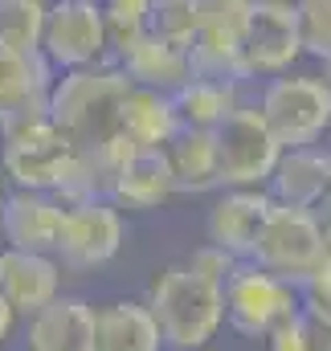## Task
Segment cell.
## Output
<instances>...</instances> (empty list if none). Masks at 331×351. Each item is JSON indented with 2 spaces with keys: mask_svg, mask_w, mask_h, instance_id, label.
Masks as SVG:
<instances>
[{
  "mask_svg": "<svg viewBox=\"0 0 331 351\" xmlns=\"http://www.w3.org/2000/svg\"><path fill=\"white\" fill-rule=\"evenodd\" d=\"M131 82L123 78V70L106 62L86 70H66L49 86L45 114L78 152H98L111 139H119V106Z\"/></svg>",
  "mask_w": 331,
  "mask_h": 351,
  "instance_id": "cell-1",
  "label": "cell"
},
{
  "mask_svg": "<svg viewBox=\"0 0 331 351\" xmlns=\"http://www.w3.org/2000/svg\"><path fill=\"white\" fill-rule=\"evenodd\" d=\"M82 164V152L54 127L45 110L21 114L0 127V172L12 188L62 196Z\"/></svg>",
  "mask_w": 331,
  "mask_h": 351,
  "instance_id": "cell-2",
  "label": "cell"
},
{
  "mask_svg": "<svg viewBox=\"0 0 331 351\" xmlns=\"http://www.w3.org/2000/svg\"><path fill=\"white\" fill-rule=\"evenodd\" d=\"M148 311L172 351H201L225 327V298L221 286L205 282L188 265H168L156 274L148 290Z\"/></svg>",
  "mask_w": 331,
  "mask_h": 351,
  "instance_id": "cell-3",
  "label": "cell"
},
{
  "mask_svg": "<svg viewBox=\"0 0 331 351\" xmlns=\"http://www.w3.org/2000/svg\"><path fill=\"white\" fill-rule=\"evenodd\" d=\"M253 106L282 147H311L331 131V86L319 74H274Z\"/></svg>",
  "mask_w": 331,
  "mask_h": 351,
  "instance_id": "cell-4",
  "label": "cell"
},
{
  "mask_svg": "<svg viewBox=\"0 0 331 351\" xmlns=\"http://www.w3.org/2000/svg\"><path fill=\"white\" fill-rule=\"evenodd\" d=\"M319 254H323V229L315 221V208H295V204L270 200L246 262L299 286L311 274V265L319 262Z\"/></svg>",
  "mask_w": 331,
  "mask_h": 351,
  "instance_id": "cell-5",
  "label": "cell"
},
{
  "mask_svg": "<svg viewBox=\"0 0 331 351\" xmlns=\"http://www.w3.org/2000/svg\"><path fill=\"white\" fill-rule=\"evenodd\" d=\"M217 143V180L221 188H266V180L274 172L282 143L274 139V131L266 127L258 106H233L221 127L213 131Z\"/></svg>",
  "mask_w": 331,
  "mask_h": 351,
  "instance_id": "cell-6",
  "label": "cell"
},
{
  "mask_svg": "<svg viewBox=\"0 0 331 351\" xmlns=\"http://www.w3.org/2000/svg\"><path fill=\"white\" fill-rule=\"evenodd\" d=\"M221 298H225V323L249 339H266L282 319H290L303 306L299 286L274 278L253 262L233 265V274L221 286Z\"/></svg>",
  "mask_w": 331,
  "mask_h": 351,
  "instance_id": "cell-7",
  "label": "cell"
},
{
  "mask_svg": "<svg viewBox=\"0 0 331 351\" xmlns=\"http://www.w3.org/2000/svg\"><path fill=\"white\" fill-rule=\"evenodd\" d=\"M54 74L66 70H86L106 62L111 41H106V25L98 4L90 0H54L45 12V29H41V49H37Z\"/></svg>",
  "mask_w": 331,
  "mask_h": 351,
  "instance_id": "cell-8",
  "label": "cell"
},
{
  "mask_svg": "<svg viewBox=\"0 0 331 351\" xmlns=\"http://www.w3.org/2000/svg\"><path fill=\"white\" fill-rule=\"evenodd\" d=\"M119 250H123V213L106 196L66 204L54 245V258L62 269H98L115 262Z\"/></svg>",
  "mask_w": 331,
  "mask_h": 351,
  "instance_id": "cell-9",
  "label": "cell"
},
{
  "mask_svg": "<svg viewBox=\"0 0 331 351\" xmlns=\"http://www.w3.org/2000/svg\"><path fill=\"white\" fill-rule=\"evenodd\" d=\"M253 0H196V37L188 45L192 74L242 82V37Z\"/></svg>",
  "mask_w": 331,
  "mask_h": 351,
  "instance_id": "cell-10",
  "label": "cell"
},
{
  "mask_svg": "<svg viewBox=\"0 0 331 351\" xmlns=\"http://www.w3.org/2000/svg\"><path fill=\"white\" fill-rule=\"evenodd\" d=\"M303 58L295 0H253L242 37V78L286 74Z\"/></svg>",
  "mask_w": 331,
  "mask_h": 351,
  "instance_id": "cell-11",
  "label": "cell"
},
{
  "mask_svg": "<svg viewBox=\"0 0 331 351\" xmlns=\"http://www.w3.org/2000/svg\"><path fill=\"white\" fill-rule=\"evenodd\" d=\"M176 196V180H172V164H168L164 147H131V156L115 168L106 200L123 213H152L164 208Z\"/></svg>",
  "mask_w": 331,
  "mask_h": 351,
  "instance_id": "cell-12",
  "label": "cell"
},
{
  "mask_svg": "<svg viewBox=\"0 0 331 351\" xmlns=\"http://www.w3.org/2000/svg\"><path fill=\"white\" fill-rule=\"evenodd\" d=\"M0 294L16 311V319L37 315L62 294V265L54 254L33 250H0Z\"/></svg>",
  "mask_w": 331,
  "mask_h": 351,
  "instance_id": "cell-13",
  "label": "cell"
},
{
  "mask_svg": "<svg viewBox=\"0 0 331 351\" xmlns=\"http://www.w3.org/2000/svg\"><path fill=\"white\" fill-rule=\"evenodd\" d=\"M266 208H270V192L266 188H221V196L213 200L209 221H205L209 245H217L229 258L246 262L249 250H253V237L262 229Z\"/></svg>",
  "mask_w": 331,
  "mask_h": 351,
  "instance_id": "cell-14",
  "label": "cell"
},
{
  "mask_svg": "<svg viewBox=\"0 0 331 351\" xmlns=\"http://www.w3.org/2000/svg\"><path fill=\"white\" fill-rule=\"evenodd\" d=\"M62 213H66V204H62L54 192H25V188H12V192L4 196L0 233H4V241H8V250L54 254L58 229H62Z\"/></svg>",
  "mask_w": 331,
  "mask_h": 351,
  "instance_id": "cell-15",
  "label": "cell"
},
{
  "mask_svg": "<svg viewBox=\"0 0 331 351\" xmlns=\"http://www.w3.org/2000/svg\"><path fill=\"white\" fill-rule=\"evenodd\" d=\"M29 351H94V306L78 294H58L49 306L29 315Z\"/></svg>",
  "mask_w": 331,
  "mask_h": 351,
  "instance_id": "cell-16",
  "label": "cell"
},
{
  "mask_svg": "<svg viewBox=\"0 0 331 351\" xmlns=\"http://www.w3.org/2000/svg\"><path fill=\"white\" fill-rule=\"evenodd\" d=\"M331 188V152L319 143L311 147H282L274 172L266 180L270 200L278 204H295V208H315Z\"/></svg>",
  "mask_w": 331,
  "mask_h": 351,
  "instance_id": "cell-17",
  "label": "cell"
},
{
  "mask_svg": "<svg viewBox=\"0 0 331 351\" xmlns=\"http://www.w3.org/2000/svg\"><path fill=\"white\" fill-rule=\"evenodd\" d=\"M54 78L58 74L49 70V62L41 53H21V49L0 45V127L21 114L45 110Z\"/></svg>",
  "mask_w": 331,
  "mask_h": 351,
  "instance_id": "cell-18",
  "label": "cell"
},
{
  "mask_svg": "<svg viewBox=\"0 0 331 351\" xmlns=\"http://www.w3.org/2000/svg\"><path fill=\"white\" fill-rule=\"evenodd\" d=\"M115 66L123 70V78H127L131 86L160 90V94H172V90H180L192 78L188 49L168 45L160 37H152V33L139 37L135 45H127L123 53H115Z\"/></svg>",
  "mask_w": 331,
  "mask_h": 351,
  "instance_id": "cell-19",
  "label": "cell"
},
{
  "mask_svg": "<svg viewBox=\"0 0 331 351\" xmlns=\"http://www.w3.org/2000/svg\"><path fill=\"white\" fill-rule=\"evenodd\" d=\"M94 351H164V335L148 302L119 298L94 306Z\"/></svg>",
  "mask_w": 331,
  "mask_h": 351,
  "instance_id": "cell-20",
  "label": "cell"
},
{
  "mask_svg": "<svg viewBox=\"0 0 331 351\" xmlns=\"http://www.w3.org/2000/svg\"><path fill=\"white\" fill-rule=\"evenodd\" d=\"M180 123H176V106H172V94L160 90H144L131 86L123 94V106H119V135L131 143V147H168L176 139Z\"/></svg>",
  "mask_w": 331,
  "mask_h": 351,
  "instance_id": "cell-21",
  "label": "cell"
},
{
  "mask_svg": "<svg viewBox=\"0 0 331 351\" xmlns=\"http://www.w3.org/2000/svg\"><path fill=\"white\" fill-rule=\"evenodd\" d=\"M242 82H229V78H201L192 74L180 90H172V106H176V123L180 131H217L221 119L242 106Z\"/></svg>",
  "mask_w": 331,
  "mask_h": 351,
  "instance_id": "cell-22",
  "label": "cell"
},
{
  "mask_svg": "<svg viewBox=\"0 0 331 351\" xmlns=\"http://www.w3.org/2000/svg\"><path fill=\"white\" fill-rule=\"evenodd\" d=\"M168 164H172V180H176V192L184 196H205V192H217L221 180H217V143H213V131H176V139L164 147Z\"/></svg>",
  "mask_w": 331,
  "mask_h": 351,
  "instance_id": "cell-23",
  "label": "cell"
},
{
  "mask_svg": "<svg viewBox=\"0 0 331 351\" xmlns=\"http://www.w3.org/2000/svg\"><path fill=\"white\" fill-rule=\"evenodd\" d=\"M45 12H49V0H0V45L21 49V53H37Z\"/></svg>",
  "mask_w": 331,
  "mask_h": 351,
  "instance_id": "cell-24",
  "label": "cell"
},
{
  "mask_svg": "<svg viewBox=\"0 0 331 351\" xmlns=\"http://www.w3.org/2000/svg\"><path fill=\"white\" fill-rule=\"evenodd\" d=\"M98 12L106 25L111 53H123L152 29V0H98Z\"/></svg>",
  "mask_w": 331,
  "mask_h": 351,
  "instance_id": "cell-25",
  "label": "cell"
},
{
  "mask_svg": "<svg viewBox=\"0 0 331 351\" xmlns=\"http://www.w3.org/2000/svg\"><path fill=\"white\" fill-rule=\"evenodd\" d=\"M152 37L188 49L196 37V0H152Z\"/></svg>",
  "mask_w": 331,
  "mask_h": 351,
  "instance_id": "cell-26",
  "label": "cell"
},
{
  "mask_svg": "<svg viewBox=\"0 0 331 351\" xmlns=\"http://www.w3.org/2000/svg\"><path fill=\"white\" fill-rule=\"evenodd\" d=\"M295 21L303 53L323 62L331 53V0H295Z\"/></svg>",
  "mask_w": 331,
  "mask_h": 351,
  "instance_id": "cell-27",
  "label": "cell"
},
{
  "mask_svg": "<svg viewBox=\"0 0 331 351\" xmlns=\"http://www.w3.org/2000/svg\"><path fill=\"white\" fill-rule=\"evenodd\" d=\"M188 269L192 274H201L205 282H213V286H225V278L233 274V265H238V258H229L225 250H217V245H201L192 258H188Z\"/></svg>",
  "mask_w": 331,
  "mask_h": 351,
  "instance_id": "cell-28",
  "label": "cell"
},
{
  "mask_svg": "<svg viewBox=\"0 0 331 351\" xmlns=\"http://www.w3.org/2000/svg\"><path fill=\"white\" fill-rule=\"evenodd\" d=\"M266 343L270 351H315L311 343V331H307V319H303V311H295L290 319H282L270 335H266Z\"/></svg>",
  "mask_w": 331,
  "mask_h": 351,
  "instance_id": "cell-29",
  "label": "cell"
},
{
  "mask_svg": "<svg viewBox=\"0 0 331 351\" xmlns=\"http://www.w3.org/2000/svg\"><path fill=\"white\" fill-rule=\"evenodd\" d=\"M299 298L311 306H331V245H323L319 262L311 265V274L299 282Z\"/></svg>",
  "mask_w": 331,
  "mask_h": 351,
  "instance_id": "cell-30",
  "label": "cell"
},
{
  "mask_svg": "<svg viewBox=\"0 0 331 351\" xmlns=\"http://www.w3.org/2000/svg\"><path fill=\"white\" fill-rule=\"evenodd\" d=\"M12 327H16V311L4 302V294H0V348H4V339L12 335Z\"/></svg>",
  "mask_w": 331,
  "mask_h": 351,
  "instance_id": "cell-31",
  "label": "cell"
},
{
  "mask_svg": "<svg viewBox=\"0 0 331 351\" xmlns=\"http://www.w3.org/2000/svg\"><path fill=\"white\" fill-rule=\"evenodd\" d=\"M319 78H323V82H328V86H331V53H328V58H323V74H319Z\"/></svg>",
  "mask_w": 331,
  "mask_h": 351,
  "instance_id": "cell-32",
  "label": "cell"
},
{
  "mask_svg": "<svg viewBox=\"0 0 331 351\" xmlns=\"http://www.w3.org/2000/svg\"><path fill=\"white\" fill-rule=\"evenodd\" d=\"M4 196H8V188H4V180H0V217H4Z\"/></svg>",
  "mask_w": 331,
  "mask_h": 351,
  "instance_id": "cell-33",
  "label": "cell"
},
{
  "mask_svg": "<svg viewBox=\"0 0 331 351\" xmlns=\"http://www.w3.org/2000/svg\"><path fill=\"white\" fill-rule=\"evenodd\" d=\"M90 4H98V0H90Z\"/></svg>",
  "mask_w": 331,
  "mask_h": 351,
  "instance_id": "cell-34",
  "label": "cell"
}]
</instances>
